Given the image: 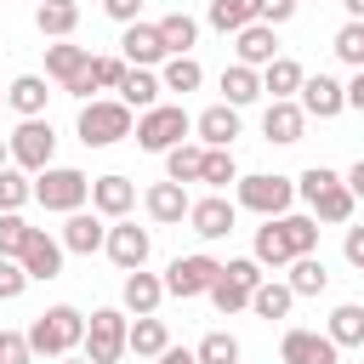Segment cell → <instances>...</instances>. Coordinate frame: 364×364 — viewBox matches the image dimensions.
Masks as SVG:
<instances>
[{
    "label": "cell",
    "instance_id": "obj_1",
    "mask_svg": "<svg viewBox=\"0 0 364 364\" xmlns=\"http://www.w3.org/2000/svg\"><path fill=\"white\" fill-rule=\"evenodd\" d=\"M296 193L307 199V210H313V222H330V228H341V222H353V188L330 171V165H307L301 176H296Z\"/></svg>",
    "mask_w": 364,
    "mask_h": 364
},
{
    "label": "cell",
    "instance_id": "obj_2",
    "mask_svg": "<svg viewBox=\"0 0 364 364\" xmlns=\"http://www.w3.org/2000/svg\"><path fill=\"white\" fill-rule=\"evenodd\" d=\"M80 336H85V313L68 307V301H57V307H46V313L28 324V353H40V358H63V353L80 347Z\"/></svg>",
    "mask_w": 364,
    "mask_h": 364
},
{
    "label": "cell",
    "instance_id": "obj_3",
    "mask_svg": "<svg viewBox=\"0 0 364 364\" xmlns=\"http://www.w3.org/2000/svg\"><path fill=\"white\" fill-rule=\"evenodd\" d=\"M34 199L46 205V210H80L85 205V193H91V176L85 171H74V165H46V171H34Z\"/></svg>",
    "mask_w": 364,
    "mask_h": 364
},
{
    "label": "cell",
    "instance_id": "obj_4",
    "mask_svg": "<svg viewBox=\"0 0 364 364\" xmlns=\"http://www.w3.org/2000/svg\"><path fill=\"white\" fill-rule=\"evenodd\" d=\"M188 131H193V119L176 102H154V108L136 114V148H148V154H165V148L188 142Z\"/></svg>",
    "mask_w": 364,
    "mask_h": 364
},
{
    "label": "cell",
    "instance_id": "obj_5",
    "mask_svg": "<svg viewBox=\"0 0 364 364\" xmlns=\"http://www.w3.org/2000/svg\"><path fill=\"white\" fill-rule=\"evenodd\" d=\"M125 313L119 307H97L91 318H85V336H80V347H85V364H119L125 358Z\"/></svg>",
    "mask_w": 364,
    "mask_h": 364
},
{
    "label": "cell",
    "instance_id": "obj_6",
    "mask_svg": "<svg viewBox=\"0 0 364 364\" xmlns=\"http://www.w3.org/2000/svg\"><path fill=\"white\" fill-rule=\"evenodd\" d=\"M119 136H131V108L114 97V102H102V97H91L85 108H80V142L85 148H114Z\"/></svg>",
    "mask_w": 364,
    "mask_h": 364
},
{
    "label": "cell",
    "instance_id": "obj_7",
    "mask_svg": "<svg viewBox=\"0 0 364 364\" xmlns=\"http://www.w3.org/2000/svg\"><path fill=\"white\" fill-rule=\"evenodd\" d=\"M51 154H57V131H51V119H23L11 136H6V159L17 165V171H46L51 165Z\"/></svg>",
    "mask_w": 364,
    "mask_h": 364
},
{
    "label": "cell",
    "instance_id": "obj_8",
    "mask_svg": "<svg viewBox=\"0 0 364 364\" xmlns=\"http://www.w3.org/2000/svg\"><path fill=\"white\" fill-rule=\"evenodd\" d=\"M239 182V205L256 210V216H284L290 199H296V182L290 176H273V171H256V176H233Z\"/></svg>",
    "mask_w": 364,
    "mask_h": 364
},
{
    "label": "cell",
    "instance_id": "obj_9",
    "mask_svg": "<svg viewBox=\"0 0 364 364\" xmlns=\"http://www.w3.org/2000/svg\"><path fill=\"white\" fill-rule=\"evenodd\" d=\"M216 267H222L216 256L193 250V256H176V262L165 267V279H159V284H165V296H182V301H188V296H205V290H210Z\"/></svg>",
    "mask_w": 364,
    "mask_h": 364
},
{
    "label": "cell",
    "instance_id": "obj_10",
    "mask_svg": "<svg viewBox=\"0 0 364 364\" xmlns=\"http://www.w3.org/2000/svg\"><path fill=\"white\" fill-rule=\"evenodd\" d=\"M102 250H108V262L119 267V273H131V267H148V250H154V239H148V228H136V222H114L108 233H102Z\"/></svg>",
    "mask_w": 364,
    "mask_h": 364
},
{
    "label": "cell",
    "instance_id": "obj_11",
    "mask_svg": "<svg viewBox=\"0 0 364 364\" xmlns=\"http://www.w3.org/2000/svg\"><path fill=\"white\" fill-rule=\"evenodd\" d=\"M296 91H301V102H296V108H301L307 119H336V114L347 108V102H341V80H336V74H301V85H296Z\"/></svg>",
    "mask_w": 364,
    "mask_h": 364
},
{
    "label": "cell",
    "instance_id": "obj_12",
    "mask_svg": "<svg viewBox=\"0 0 364 364\" xmlns=\"http://www.w3.org/2000/svg\"><path fill=\"white\" fill-rule=\"evenodd\" d=\"M17 267H23L28 279H57V273H63V245H57L46 228H28V239H23V250H17Z\"/></svg>",
    "mask_w": 364,
    "mask_h": 364
},
{
    "label": "cell",
    "instance_id": "obj_13",
    "mask_svg": "<svg viewBox=\"0 0 364 364\" xmlns=\"http://www.w3.org/2000/svg\"><path fill=\"white\" fill-rule=\"evenodd\" d=\"M279 358L284 364H341V347L330 336H318V330H284Z\"/></svg>",
    "mask_w": 364,
    "mask_h": 364
},
{
    "label": "cell",
    "instance_id": "obj_14",
    "mask_svg": "<svg viewBox=\"0 0 364 364\" xmlns=\"http://www.w3.org/2000/svg\"><path fill=\"white\" fill-rule=\"evenodd\" d=\"M233 199H222V193H210V199H188V222H193V233L199 239H228L233 233Z\"/></svg>",
    "mask_w": 364,
    "mask_h": 364
},
{
    "label": "cell",
    "instance_id": "obj_15",
    "mask_svg": "<svg viewBox=\"0 0 364 364\" xmlns=\"http://www.w3.org/2000/svg\"><path fill=\"white\" fill-rule=\"evenodd\" d=\"M85 199H91V210H97V216L119 222V216H125V210L136 205V188H131V176H97Z\"/></svg>",
    "mask_w": 364,
    "mask_h": 364
},
{
    "label": "cell",
    "instance_id": "obj_16",
    "mask_svg": "<svg viewBox=\"0 0 364 364\" xmlns=\"http://www.w3.org/2000/svg\"><path fill=\"white\" fill-rule=\"evenodd\" d=\"M119 57L131 68H154L165 63V46H159V28L154 23H125V40H119Z\"/></svg>",
    "mask_w": 364,
    "mask_h": 364
},
{
    "label": "cell",
    "instance_id": "obj_17",
    "mask_svg": "<svg viewBox=\"0 0 364 364\" xmlns=\"http://www.w3.org/2000/svg\"><path fill=\"white\" fill-rule=\"evenodd\" d=\"M301 131H307V114L284 97V102H267V114H262V136L267 142H279V148H290V142H301Z\"/></svg>",
    "mask_w": 364,
    "mask_h": 364
},
{
    "label": "cell",
    "instance_id": "obj_18",
    "mask_svg": "<svg viewBox=\"0 0 364 364\" xmlns=\"http://www.w3.org/2000/svg\"><path fill=\"white\" fill-rule=\"evenodd\" d=\"M233 51H239V63H245V68H262V63H273V57H279L273 23H245V28L233 34Z\"/></svg>",
    "mask_w": 364,
    "mask_h": 364
},
{
    "label": "cell",
    "instance_id": "obj_19",
    "mask_svg": "<svg viewBox=\"0 0 364 364\" xmlns=\"http://www.w3.org/2000/svg\"><path fill=\"white\" fill-rule=\"evenodd\" d=\"M193 131H199V148H233V136H239V108L216 102V108H205V114L193 119Z\"/></svg>",
    "mask_w": 364,
    "mask_h": 364
},
{
    "label": "cell",
    "instance_id": "obj_20",
    "mask_svg": "<svg viewBox=\"0 0 364 364\" xmlns=\"http://www.w3.org/2000/svg\"><path fill=\"white\" fill-rule=\"evenodd\" d=\"M171 347V330H165V318H154V313H136V324H125V353H136V358H159Z\"/></svg>",
    "mask_w": 364,
    "mask_h": 364
},
{
    "label": "cell",
    "instance_id": "obj_21",
    "mask_svg": "<svg viewBox=\"0 0 364 364\" xmlns=\"http://www.w3.org/2000/svg\"><path fill=\"white\" fill-rule=\"evenodd\" d=\"M102 233H108V228H102L97 216L68 210V222H63V239H57V245H63V250H74V256H91V250H102Z\"/></svg>",
    "mask_w": 364,
    "mask_h": 364
},
{
    "label": "cell",
    "instance_id": "obj_22",
    "mask_svg": "<svg viewBox=\"0 0 364 364\" xmlns=\"http://www.w3.org/2000/svg\"><path fill=\"white\" fill-rule=\"evenodd\" d=\"M34 28L51 34V40H68V34L80 28V6H74V0H40V6H34Z\"/></svg>",
    "mask_w": 364,
    "mask_h": 364
},
{
    "label": "cell",
    "instance_id": "obj_23",
    "mask_svg": "<svg viewBox=\"0 0 364 364\" xmlns=\"http://www.w3.org/2000/svg\"><path fill=\"white\" fill-rule=\"evenodd\" d=\"M154 28H159V46H165V57H182V51H193V40H199V23H193L188 11H165Z\"/></svg>",
    "mask_w": 364,
    "mask_h": 364
},
{
    "label": "cell",
    "instance_id": "obj_24",
    "mask_svg": "<svg viewBox=\"0 0 364 364\" xmlns=\"http://www.w3.org/2000/svg\"><path fill=\"white\" fill-rule=\"evenodd\" d=\"M262 91L273 97V102H284V97H296V85H301V63L296 57H273V63H262Z\"/></svg>",
    "mask_w": 364,
    "mask_h": 364
},
{
    "label": "cell",
    "instance_id": "obj_25",
    "mask_svg": "<svg viewBox=\"0 0 364 364\" xmlns=\"http://www.w3.org/2000/svg\"><path fill=\"white\" fill-rule=\"evenodd\" d=\"M142 205H148L154 222H182V216H188V188H182V182H154Z\"/></svg>",
    "mask_w": 364,
    "mask_h": 364
},
{
    "label": "cell",
    "instance_id": "obj_26",
    "mask_svg": "<svg viewBox=\"0 0 364 364\" xmlns=\"http://www.w3.org/2000/svg\"><path fill=\"white\" fill-rule=\"evenodd\" d=\"M284 267H290V279H284V284H290V296H324L330 273H324V262H318L313 250H307V256H290Z\"/></svg>",
    "mask_w": 364,
    "mask_h": 364
},
{
    "label": "cell",
    "instance_id": "obj_27",
    "mask_svg": "<svg viewBox=\"0 0 364 364\" xmlns=\"http://www.w3.org/2000/svg\"><path fill=\"white\" fill-rule=\"evenodd\" d=\"M199 85H205V68H199L188 51L159 63V91H182V97H188V91H199Z\"/></svg>",
    "mask_w": 364,
    "mask_h": 364
},
{
    "label": "cell",
    "instance_id": "obj_28",
    "mask_svg": "<svg viewBox=\"0 0 364 364\" xmlns=\"http://www.w3.org/2000/svg\"><path fill=\"white\" fill-rule=\"evenodd\" d=\"M256 97H262V80H256V68H245V63L222 68V102H228V108H250Z\"/></svg>",
    "mask_w": 364,
    "mask_h": 364
},
{
    "label": "cell",
    "instance_id": "obj_29",
    "mask_svg": "<svg viewBox=\"0 0 364 364\" xmlns=\"http://www.w3.org/2000/svg\"><path fill=\"white\" fill-rule=\"evenodd\" d=\"M114 91H119V102H125V108H136V114H142V108H154V102H159V74H148V68H125V80H119Z\"/></svg>",
    "mask_w": 364,
    "mask_h": 364
},
{
    "label": "cell",
    "instance_id": "obj_30",
    "mask_svg": "<svg viewBox=\"0 0 364 364\" xmlns=\"http://www.w3.org/2000/svg\"><path fill=\"white\" fill-rule=\"evenodd\" d=\"M46 97H51V91H46V80H40V74H17V80L6 85V102H11V108H17L23 119L46 114Z\"/></svg>",
    "mask_w": 364,
    "mask_h": 364
},
{
    "label": "cell",
    "instance_id": "obj_31",
    "mask_svg": "<svg viewBox=\"0 0 364 364\" xmlns=\"http://www.w3.org/2000/svg\"><path fill=\"white\" fill-rule=\"evenodd\" d=\"M296 250H290V239H284V222L279 216H267L262 228H256V262L262 267H284Z\"/></svg>",
    "mask_w": 364,
    "mask_h": 364
},
{
    "label": "cell",
    "instance_id": "obj_32",
    "mask_svg": "<svg viewBox=\"0 0 364 364\" xmlns=\"http://www.w3.org/2000/svg\"><path fill=\"white\" fill-rule=\"evenodd\" d=\"M256 318H284L290 307H296V296H290V284H279V279H262L256 290H250V301H245Z\"/></svg>",
    "mask_w": 364,
    "mask_h": 364
},
{
    "label": "cell",
    "instance_id": "obj_33",
    "mask_svg": "<svg viewBox=\"0 0 364 364\" xmlns=\"http://www.w3.org/2000/svg\"><path fill=\"white\" fill-rule=\"evenodd\" d=\"M91 63V51L85 46H68V40H57V46H46V74L57 80V85H68L80 68Z\"/></svg>",
    "mask_w": 364,
    "mask_h": 364
},
{
    "label": "cell",
    "instance_id": "obj_34",
    "mask_svg": "<svg viewBox=\"0 0 364 364\" xmlns=\"http://www.w3.org/2000/svg\"><path fill=\"white\" fill-rule=\"evenodd\" d=\"M159 301H165V284H159L154 273L131 267V273H125V307H131V313H154Z\"/></svg>",
    "mask_w": 364,
    "mask_h": 364
},
{
    "label": "cell",
    "instance_id": "obj_35",
    "mask_svg": "<svg viewBox=\"0 0 364 364\" xmlns=\"http://www.w3.org/2000/svg\"><path fill=\"white\" fill-rule=\"evenodd\" d=\"M330 341L336 347H364V307L358 301H341L330 313Z\"/></svg>",
    "mask_w": 364,
    "mask_h": 364
},
{
    "label": "cell",
    "instance_id": "obj_36",
    "mask_svg": "<svg viewBox=\"0 0 364 364\" xmlns=\"http://www.w3.org/2000/svg\"><path fill=\"white\" fill-rule=\"evenodd\" d=\"M199 159H205V148H193V142H176V148H165V182H199Z\"/></svg>",
    "mask_w": 364,
    "mask_h": 364
},
{
    "label": "cell",
    "instance_id": "obj_37",
    "mask_svg": "<svg viewBox=\"0 0 364 364\" xmlns=\"http://www.w3.org/2000/svg\"><path fill=\"white\" fill-rule=\"evenodd\" d=\"M245 23H256V0H210V28L239 34Z\"/></svg>",
    "mask_w": 364,
    "mask_h": 364
},
{
    "label": "cell",
    "instance_id": "obj_38",
    "mask_svg": "<svg viewBox=\"0 0 364 364\" xmlns=\"http://www.w3.org/2000/svg\"><path fill=\"white\" fill-rule=\"evenodd\" d=\"M330 46H336V57H341V63L364 68V17H347V23L336 28V40H330Z\"/></svg>",
    "mask_w": 364,
    "mask_h": 364
},
{
    "label": "cell",
    "instance_id": "obj_39",
    "mask_svg": "<svg viewBox=\"0 0 364 364\" xmlns=\"http://www.w3.org/2000/svg\"><path fill=\"white\" fill-rule=\"evenodd\" d=\"M239 176V165H233V148H205V159H199V182H210V188H228Z\"/></svg>",
    "mask_w": 364,
    "mask_h": 364
},
{
    "label": "cell",
    "instance_id": "obj_40",
    "mask_svg": "<svg viewBox=\"0 0 364 364\" xmlns=\"http://www.w3.org/2000/svg\"><path fill=\"white\" fill-rule=\"evenodd\" d=\"M205 296H210V307H216V313H228V318L250 301V290H245V284H233L222 267H216V279H210V290H205Z\"/></svg>",
    "mask_w": 364,
    "mask_h": 364
},
{
    "label": "cell",
    "instance_id": "obj_41",
    "mask_svg": "<svg viewBox=\"0 0 364 364\" xmlns=\"http://www.w3.org/2000/svg\"><path fill=\"white\" fill-rule=\"evenodd\" d=\"M193 364H239V341L228 330H210L199 347H193Z\"/></svg>",
    "mask_w": 364,
    "mask_h": 364
},
{
    "label": "cell",
    "instance_id": "obj_42",
    "mask_svg": "<svg viewBox=\"0 0 364 364\" xmlns=\"http://www.w3.org/2000/svg\"><path fill=\"white\" fill-rule=\"evenodd\" d=\"M34 199V188H28V171H17V165H0V210H23Z\"/></svg>",
    "mask_w": 364,
    "mask_h": 364
},
{
    "label": "cell",
    "instance_id": "obj_43",
    "mask_svg": "<svg viewBox=\"0 0 364 364\" xmlns=\"http://www.w3.org/2000/svg\"><path fill=\"white\" fill-rule=\"evenodd\" d=\"M279 222H284V239H290L296 256L318 250V222H313V216H279Z\"/></svg>",
    "mask_w": 364,
    "mask_h": 364
},
{
    "label": "cell",
    "instance_id": "obj_44",
    "mask_svg": "<svg viewBox=\"0 0 364 364\" xmlns=\"http://www.w3.org/2000/svg\"><path fill=\"white\" fill-rule=\"evenodd\" d=\"M125 68H131L125 57H91V85H97V91H114V85L125 80Z\"/></svg>",
    "mask_w": 364,
    "mask_h": 364
},
{
    "label": "cell",
    "instance_id": "obj_45",
    "mask_svg": "<svg viewBox=\"0 0 364 364\" xmlns=\"http://www.w3.org/2000/svg\"><path fill=\"white\" fill-rule=\"evenodd\" d=\"M23 239H28V222H23L17 210H0V256H17Z\"/></svg>",
    "mask_w": 364,
    "mask_h": 364
},
{
    "label": "cell",
    "instance_id": "obj_46",
    "mask_svg": "<svg viewBox=\"0 0 364 364\" xmlns=\"http://www.w3.org/2000/svg\"><path fill=\"white\" fill-rule=\"evenodd\" d=\"M28 290V273L17 267V256H0V301H17Z\"/></svg>",
    "mask_w": 364,
    "mask_h": 364
},
{
    "label": "cell",
    "instance_id": "obj_47",
    "mask_svg": "<svg viewBox=\"0 0 364 364\" xmlns=\"http://www.w3.org/2000/svg\"><path fill=\"white\" fill-rule=\"evenodd\" d=\"M34 353H28V336H17V330H0V364H28Z\"/></svg>",
    "mask_w": 364,
    "mask_h": 364
},
{
    "label": "cell",
    "instance_id": "obj_48",
    "mask_svg": "<svg viewBox=\"0 0 364 364\" xmlns=\"http://www.w3.org/2000/svg\"><path fill=\"white\" fill-rule=\"evenodd\" d=\"M296 0H256V23H290Z\"/></svg>",
    "mask_w": 364,
    "mask_h": 364
},
{
    "label": "cell",
    "instance_id": "obj_49",
    "mask_svg": "<svg viewBox=\"0 0 364 364\" xmlns=\"http://www.w3.org/2000/svg\"><path fill=\"white\" fill-rule=\"evenodd\" d=\"M102 11H108L114 23H136V17H142V0H102Z\"/></svg>",
    "mask_w": 364,
    "mask_h": 364
},
{
    "label": "cell",
    "instance_id": "obj_50",
    "mask_svg": "<svg viewBox=\"0 0 364 364\" xmlns=\"http://www.w3.org/2000/svg\"><path fill=\"white\" fill-rule=\"evenodd\" d=\"M347 262L364 267V228H347Z\"/></svg>",
    "mask_w": 364,
    "mask_h": 364
},
{
    "label": "cell",
    "instance_id": "obj_51",
    "mask_svg": "<svg viewBox=\"0 0 364 364\" xmlns=\"http://www.w3.org/2000/svg\"><path fill=\"white\" fill-rule=\"evenodd\" d=\"M159 364H193V353H182V347H165V353H159Z\"/></svg>",
    "mask_w": 364,
    "mask_h": 364
},
{
    "label": "cell",
    "instance_id": "obj_52",
    "mask_svg": "<svg viewBox=\"0 0 364 364\" xmlns=\"http://www.w3.org/2000/svg\"><path fill=\"white\" fill-rule=\"evenodd\" d=\"M347 6V17H364V0H341Z\"/></svg>",
    "mask_w": 364,
    "mask_h": 364
},
{
    "label": "cell",
    "instance_id": "obj_53",
    "mask_svg": "<svg viewBox=\"0 0 364 364\" xmlns=\"http://www.w3.org/2000/svg\"><path fill=\"white\" fill-rule=\"evenodd\" d=\"M63 364H85V358H68V353H63Z\"/></svg>",
    "mask_w": 364,
    "mask_h": 364
},
{
    "label": "cell",
    "instance_id": "obj_54",
    "mask_svg": "<svg viewBox=\"0 0 364 364\" xmlns=\"http://www.w3.org/2000/svg\"><path fill=\"white\" fill-rule=\"evenodd\" d=\"M0 165H6V136H0Z\"/></svg>",
    "mask_w": 364,
    "mask_h": 364
},
{
    "label": "cell",
    "instance_id": "obj_55",
    "mask_svg": "<svg viewBox=\"0 0 364 364\" xmlns=\"http://www.w3.org/2000/svg\"><path fill=\"white\" fill-rule=\"evenodd\" d=\"M0 102H6V91H0Z\"/></svg>",
    "mask_w": 364,
    "mask_h": 364
},
{
    "label": "cell",
    "instance_id": "obj_56",
    "mask_svg": "<svg viewBox=\"0 0 364 364\" xmlns=\"http://www.w3.org/2000/svg\"><path fill=\"white\" fill-rule=\"evenodd\" d=\"M296 6H301V0H296Z\"/></svg>",
    "mask_w": 364,
    "mask_h": 364
}]
</instances>
